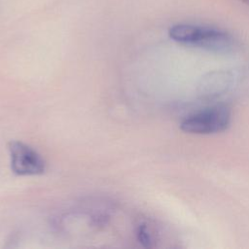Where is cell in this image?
<instances>
[{"label":"cell","instance_id":"5b68a950","mask_svg":"<svg viewBox=\"0 0 249 249\" xmlns=\"http://www.w3.org/2000/svg\"><path fill=\"white\" fill-rule=\"evenodd\" d=\"M239 1H241V2H243V3H245V4H247V5H249V0H239Z\"/></svg>","mask_w":249,"mask_h":249},{"label":"cell","instance_id":"3957f363","mask_svg":"<svg viewBox=\"0 0 249 249\" xmlns=\"http://www.w3.org/2000/svg\"><path fill=\"white\" fill-rule=\"evenodd\" d=\"M11 168L14 173L20 176L40 175L45 172L46 164L42 157L30 146L12 141L9 144Z\"/></svg>","mask_w":249,"mask_h":249},{"label":"cell","instance_id":"6da1fadb","mask_svg":"<svg viewBox=\"0 0 249 249\" xmlns=\"http://www.w3.org/2000/svg\"><path fill=\"white\" fill-rule=\"evenodd\" d=\"M169 37L183 45L225 53L231 51L236 42L229 32L208 25L178 23L169 28Z\"/></svg>","mask_w":249,"mask_h":249},{"label":"cell","instance_id":"7a4b0ae2","mask_svg":"<svg viewBox=\"0 0 249 249\" xmlns=\"http://www.w3.org/2000/svg\"><path fill=\"white\" fill-rule=\"evenodd\" d=\"M231 122V112L226 105L217 104L186 116L180 128L189 133L211 134L225 130Z\"/></svg>","mask_w":249,"mask_h":249},{"label":"cell","instance_id":"277c9868","mask_svg":"<svg viewBox=\"0 0 249 249\" xmlns=\"http://www.w3.org/2000/svg\"><path fill=\"white\" fill-rule=\"evenodd\" d=\"M138 239L146 247H149L151 245V236L145 225H142L138 229Z\"/></svg>","mask_w":249,"mask_h":249}]
</instances>
